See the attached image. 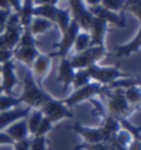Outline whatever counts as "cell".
<instances>
[{"label": "cell", "instance_id": "obj_1", "mask_svg": "<svg viewBox=\"0 0 141 150\" xmlns=\"http://www.w3.org/2000/svg\"><path fill=\"white\" fill-rule=\"evenodd\" d=\"M50 98H51V95L47 93L42 87L35 81L33 75L29 69L26 72V77L23 80V92L18 96L20 104H26L27 108L36 110V108H41Z\"/></svg>", "mask_w": 141, "mask_h": 150}, {"label": "cell", "instance_id": "obj_2", "mask_svg": "<svg viewBox=\"0 0 141 150\" xmlns=\"http://www.w3.org/2000/svg\"><path fill=\"white\" fill-rule=\"evenodd\" d=\"M104 96H105V105H104L105 114H110V116L116 117V119H120V117L126 119V117H129L134 111H137L126 102L122 89L110 90L107 87Z\"/></svg>", "mask_w": 141, "mask_h": 150}, {"label": "cell", "instance_id": "obj_3", "mask_svg": "<svg viewBox=\"0 0 141 150\" xmlns=\"http://www.w3.org/2000/svg\"><path fill=\"white\" fill-rule=\"evenodd\" d=\"M90 75V80L95 81L96 84H101L104 87H108L111 83L122 80V78H129V74L120 71L117 66H99V65H92L86 69Z\"/></svg>", "mask_w": 141, "mask_h": 150}, {"label": "cell", "instance_id": "obj_4", "mask_svg": "<svg viewBox=\"0 0 141 150\" xmlns=\"http://www.w3.org/2000/svg\"><path fill=\"white\" fill-rule=\"evenodd\" d=\"M108 54L105 45H92L81 53H77L74 57H71V65L75 71L78 69H87L92 65H98V62L102 60Z\"/></svg>", "mask_w": 141, "mask_h": 150}, {"label": "cell", "instance_id": "obj_5", "mask_svg": "<svg viewBox=\"0 0 141 150\" xmlns=\"http://www.w3.org/2000/svg\"><path fill=\"white\" fill-rule=\"evenodd\" d=\"M107 90V87L101 86V84H96V83H90L84 87H80V89H75L66 99H63V104H65L68 108L69 107H75L84 101H90V99H95V96H99V95H104Z\"/></svg>", "mask_w": 141, "mask_h": 150}, {"label": "cell", "instance_id": "obj_6", "mask_svg": "<svg viewBox=\"0 0 141 150\" xmlns=\"http://www.w3.org/2000/svg\"><path fill=\"white\" fill-rule=\"evenodd\" d=\"M39 110L42 111L44 117L48 119L51 123H57L59 120L72 119L74 117V112L65 104H63V99H62V101H59V99H54L53 96H51Z\"/></svg>", "mask_w": 141, "mask_h": 150}, {"label": "cell", "instance_id": "obj_7", "mask_svg": "<svg viewBox=\"0 0 141 150\" xmlns=\"http://www.w3.org/2000/svg\"><path fill=\"white\" fill-rule=\"evenodd\" d=\"M81 30L78 27V24H77L75 21L71 20V24H69V27L66 29V32H63L62 33V39L60 42H57L54 47L57 48L54 53H51V57L53 56H57V57H68V53L71 51V48L74 47V42H75V38L77 35H78Z\"/></svg>", "mask_w": 141, "mask_h": 150}, {"label": "cell", "instance_id": "obj_8", "mask_svg": "<svg viewBox=\"0 0 141 150\" xmlns=\"http://www.w3.org/2000/svg\"><path fill=\"white\" fill-rule=\"evenodd\" d=\"M2 71H0V75H2V89L5 95L9 96H14V87L18 84V78H17V74H15V66H14V62L9 60L6 63L0 65Z\"/></svg>", "mask_w": 141, "mask_h": 150}, {"label": "cell", "instance_id": "obj_9", "mask_svg": "<svg viewBox=\"0 0 141 150\" xmlns=\"http://www.w3.org/2000/svg\"><path fill=\"white\" fill-rule=\"evenodd\" d=\"M89 11L92 12V15L95 17V18H99V20H102L104 23H111V24H114V26H117V27H120V29H125L126 27V23H125V18H123V14H116V12H111V11H108V9H105V8H102L101 5H98V6H93V8H89Z\"/></svg>", "mask_w": 141, "mask_h": 150}, {"label": "cell", "instance_id": "obj_10", "mask_svg": "<svg viewBox=\"0 0 141 150\" xmlns=\"http://www.w3.org/2000/svg\"><path fill=\"white\" fill-rule=\"evenodd\" d=\"M50 68H51V54H39L30 68L33 78H36L35 81H38L41 87H42V80L50 72Z\"/></svg>", "mask_w": 141, "mask_h": 150}, {"label": "cell", "instance_id": "obj_11", "mask_svg": "<svg viewBox=\"0 0 141 150\" xmlns=\"http://www.w3.org/2000/svg\"><path fill=\"white\" fill-rule=\"evenodd\" d=\"M107 32H108V24L104 23L102 20H99V18L93 17V20L90 23V27L87 30L89 36H90L92 45H104Z\"/></svg>", "mask_w": 141, "mask_h": 150}, {"label": "cell", "instance_id": "obj_12", "mask_svg": "<svg viewBox=\"0 0 141 150\" xmlns=\"http://www.w3.org/2000/svg\"><path fill=\"white\" fill-rule=\"evenodd\" d=\"M74 75H75V69L71 65L69 57H62L60 59V63H59V71H57L56 81L60 83V84H63V89L66 90L68 87L72 84Z\"/></svg>", "mask_w": 141, "mask_h": 150}, {"label": "cell", "instance_id": "obj_13", "mask_svg": "<svg viewBox=\"0 0 141 150\" xmlns=\"http://www.w3.org/2000/svg\"><path fill=\"white\" fill-rule=\"evenodd\" d=\"M30 112V108H20V107H15L12 110H8V111H3L0 112V131L6 129L9 125H12L14 122L23 119V117H27V114Z\"/></svg>", "mask_w": 141, "mask_h": 150}, {"label": "cell", "instance_id": "obj_14", "mask_svg": "<svg viewBox=\"0 0 141 150\" xmlns=\"http://www.w3.org/2000/svg\"><path fill=\"white\" fill-rule=\"evenodd\" d=\"M101 132H102V137H104V141H108L110 138H113L114 135H117L122 128H120V123H119V119L113 117L110 114H102V125H101Z\"/></svg>", "mask_w": 141, "mask_h": 150}, {"label": "cell", "instance_id": "obj_15", "mask_svg": "<svg viewBox=\"0 0 141 150\" xmlns=\"http://www.w3.org/2000/svg\"><path fill=\"white\" fill-rule=\"evenodd\" d=\"M74 131L78 134L81 138L84 140V143L87 144H95V143H102L104 141V137L99 128H86L80 123L74 125Z\"/></svg>", "mask_w": 141, "mask_h": 150}, {"label": "cell", "instance_id": "obj_16", "mask_svg": "<svg viewBox=\"0 0 141 150\" xmlns=\"http://www.w3.org/2000/svg\"><path fill=\"white\" fill-rule=\"evenodd\" d=\"M39 54L41 53L36 47H15L14 48V59L24 63L29 68H32L33 62L36 60V57Z\"/></svg>", "mask_w": 141, "mask_h": 150}, {"label": "cell", "instance_id": "obj_17", "mask_svg": "<svg viewBox=\"0 0 141 150\" xmlns=\"http://www.w3.org/2000/svg\"><path fill=\"white\" fill-rule=\"evenodd\" d=\"M5 134L9 135L14 141H18V140H23V138H29V129H27V120H26V117L14 122L12 125H9V126L5 129Z\"/></svg>", "mask_w": 141, "mask_h": 150}, {"label": "cell", "instance_id": "obj_18", "mask_svg": "<svg viewBox=\"0 0 141 150\" xmlns=\"http://www.w3.org/2000/svg\"><path fill=\"white\" fill-rule=\"evenodd\" d=\"M140 45H141V29L137 32V35L134 36V39L131 42H128L125 45H120L117 48H114V54H116L119 59L129 57L131 54H135V53L140 51Z\"/></svg>", "mask_w": 141, "mask_h": 150}, {"label": "cell", "instance_id": "obj_19", "mask_svg": "<svg viewBox=\"0 0 141 150\" xmlns=\"http://www.w3.org/2000/svg\"><path fill=\"white\" fill-rule=\"evenodd\" d=\"M33 8H35L33 0H23L20 11L17 12L18 20H20V26L23 30H27L32 20H33Z\"/></svg>", "mask_w": 141, "mask_h": 150}, {"label": "cell", "instance_id": "obj_20", "mask_svg": "<svg viewBox=\"0 0 141 150\" xmlns=\"http://www.w3.org/2000/svg\"><path fill=\"white\" fill-rule=\"evenodd\" d=\"M54 24L51 23V21H48V20H45V18H39V17H33V20H32V23H30V26H29V32L33 35V36H36V35H42V33H45L48 29H51Z\"/></svg>", "mask_w": 141, "mask_h": 150}, {"label": "cell", "instance_id": "obj_21", "mask_svg": "<svg viewBox=\"0 0 141 150\" xmlns=\"http://www.w3.org/2000/svg\"><path fill=\"white\" fill-rule=\"evenodd\" d=\"M71 14H69V11L68 9H57L56 12V15H54V20H53V24L60 30V33L63 32H66V29L69 27V24H71Z\"/></svg>", "mask_w": 141, "mask_h": 150}, {"label": "cell", "instance_id": "obj_22", "mask_svg": "<svg viewBox=\"0 0 141 150\" xmlns=\"http://www.w3.org/2000/svg\"><path fill=\"white\" fill-rule=\"evenodd\" d=\"M123 96L126 99V102L129 104L134 110L140 108V102H141V93H140V86H131L128 89L123 90Z\"/></svg>", "mask_w": 141, "mask_h": 150}, {"label": "cell", "instance_id": "obj_23", "mask_svg": "<svg viewBox=\"0 0 141 150\" xmlns=\"http://www.w3.org/2000/svg\"><path fill=\"white\" fill-rule=\"evenodd\" d=\"M44 119V114H42V111L39 108H36V110H30V112L27 114V117H26V120H27V129H29V134L35 135L38 128H39V125Z\"/></svg>", "mask_w": 141, "mask_h": 150}, {"label": "cell", "instance_id": "obj_24", "mask_svg": "<svg viewBox=\"0 0 141 150\" xmlns=\"http://www.w3.org/2000/svg\"><path fill=\"white\" fill-rule=\"evenodd\" d=\"M57 9H59L57 6H51V5H38V6L33 8V17L45 18V20L53 23Z\"/></svg>", "mask_w": 141, "mask_h": 150}, {"label": "cell", "instance_id": "obj_25", "mask_svg": "<svg viewBox=\"0 0 141 150\" xmlns=\"http://www.w3.org/2000/svg\"><path fill=\"white\" fill-rule=\"evenodd\" d=\"M119 123H120V128L125 129L128 132V135H129V138L134 140V141H140V135H141V129L140 126H135V125L129 123V120L128 119H123L120 117L119 119Z\"/></svg>", "mask_w": 141, "mask_h": 150}, {"label": "cell", "instance_id": "obj_26", "mask_svg": "<svg viewBox=\"0 0 141 150\" xmlns=\"http://www.w3.org/2000/svg\"><path fill=\"white\" fill-rule=\"evenodd\" d=\"M92 80H90V75L86 69H78L75 71V75H74V80H72V87L74 90L75 89H80V87H84L87 84H90Z\"/></svg>", "mask_w": 141, "mask_h": 150}, {"label": "cell", "instance_id": "obj_27", "mask_svg": "<svg viewBox=\"0 0 141 150\" xmlns=\"http://www.w3.org/2000/svg\"><path fill=\"white\" fill-rule=\"evenodd\" d=\"M89 47H92L90 42V36H89L87 32H80L75 38V42H74V50L77 53H81L84 50H87Z\"/></svg>", "mask_w": 141, "mask_h": 150}, {"label": "cell", "instance_id": "obj_28", "mask_svg": "<svg viewBox=\"0 0 141 150\" xmlns=\"http://www.w3.org/2000/svg\"><path fill=\"white\" fill-rule=\"evenodd\" d=\"M18 105H20V99L15 98V96H9V95H5V93L0 96V112L12 110Z\"/></svg>", "mask_w": 141, "mask_h": 150}, {"label": "cell", "instance_id": "obj_29", "mask_svg": "<svg viewBox=\"0 0 141 150\" xmlns=\"http://www.w3.org/2000/svg\"><path fill=\"white\" fill-rule=\"evenodd\" d=\"M123 11H129L140 20L141 18V0H125Z\"/></svg>", "mask_w": 141, "mask_h": 150}, {"label": "cell", "instance_id": "obj_30", "mask_svg": "<svg viewBox=\"0 0 141 150\" xmlns=\"http://www.w3.org/2000/svg\"><path fill=\"white\" fill-rule=\"evenodd\" d=\"M125 0H101V6L111 12H123Z\"/></svg>", "mask_w": 141, "mask_h": 150}, {"label": "cell", "instance_id": "obj_31", "mask_svg": "<svg viewBox=\"0 0 141 150\" xmlns=\"http://www.w3.org/2000/svg\"><path fill=\"white\" fill-rule=\"evenodd\" d=\"M48 138L47 137H32L29 150H48Z\"/></svg>", "mask_w": 141, "mask_h": 150}, {"label": "cell", "instance_id": "obj_32", "mask_svg": "<svg viewBox=\"0 0 141 150\" xmlns=\"http://www.w3.org/2000/svg\"><path fill=\"white\" fill-rule=\"evenodd\" d=\"M17 47H36V41H35V36L29 32V30H23L21 36H20V41Z\"/></svg>", "mask_w": 141, "mask_h": 150}, {"label": "cell", "instance_id": "obj_33", "mask_svg": "<svg viewBox=\"0 0 141 150\" xmlns=\"http://www.w3.org/2000/svg\"><path fill=\"white\" fill-rule=\"evenodd\" d=\"M53 126H54V123H51L48 119L44 117L41 125H39V128H38V131H36V134L33 137H47V134L53 129Z\"/></svg>", "mask_w": 141, "mask_h": 150}, {"label": "cell", "instance_id": "obj_34", "mask_svg": "<svg viewBox=\"0 0 141 150\" xmlns=\"http://www.w3.org/2000/svg\"><path fill=\"white\" fill-rule=\"evenodd\" d=\"M75 150H108L107 144L102 141V143H95V144H87V143H81L78 146L74 147Z\"/></svg>", "mask_w": 141, "mask_h": 150}, {"label": "cell", "instance_id": "obj_35", "mask_svg": "<svg viewBox=\"0 0 141 150\" xmlns=\"http://www.w3.org/2000/svg\"><path fill=\"white\" fill-rule=\"evenodd\" d=\"M14 59V50H6V48H0V65L6 63V62Z\"/></svg>", "mask_w": 141, "mask_h": 150}, {"label": "cell", "instance_id": "obj_36", "mask_svg": "<svg viewBox=\"0 0 141 150\" xmlns=\"http://www.w3.org/2000/svg\"><path fill=\"white\" fill-rule=\"evenodd\" d=\"M30 141H32V138H23V140L15 141L12 146H14V150H29Z\"/></svg>", "mask_w": 141, "mask_h": 150}, {"label": "cell", "instance_id": "obj_37", "mask_svg": "<svg viewBox=\"0 0 141 150\" xmlns=\"http://www.w3.org/2000/svg\"><path fill=\"white\" fill-rule=\"evenodd\" d=\"M9 14L11 11H3L0 9V33H2L6 27V23H8V18H9Z\"/></svg>", "mask_w": 141, "mask_h": 150}, {"label": "cell", "instance_id": "obj_38", "mask_svg": "<svg viewBox=\"0 0 141 150\" xmlns=\"http://www.w3.org/2000/svg\"><path fill=\"white\" fill-rule=\"evenodd\" d=\"M15 141L11 138L9 135H6L5 132H0V146H12Z\"/></svg>", "mask_w": 141, "mask_h": 150}, {"label": "cell", "instance_id": "obj_39", "mask_svg": "<svg viewBox=\"0 0 141 150\" xmlns=\"http://www.w3.org/2000/svg\"><path fill=\"white\" fill-rule=\"evenodd\" d=\"M60 0H33V5L38 6V5H51V6H56Z\"/></svg>", "mask_w": 141, "mask_h": 150}, {"label": "cell", "instance_id": "obj_40", "mask_svg": "<svg viewBox=\"0 0 141 150\" xmlns=\"http://www.w3.org/2000/svg\"><path fill=\"white\" fill-rule=\"evenodd\" d=\"M8 5L11 9H14V12H18L21 6V0H8Z\"/></svg>", "mask_w": 141, "mask_h": 150}, {"label": "cell", "instance_id": "obj_41", "mask_svg": "<svg viewBox=\"0 0 141 150\" xmlns=\"http://www.w3.org/2000/svg\"><path fill=\"white\" fill-rule=\"evenodd\" d=\"M126 150H141V143H140V141H134V140H131L129 143H128Z\"/></svg>", "mask_w": 141, "mask_h": 150}, {"label": "cell", "instance_id": "obj_42", "mask_svg": "<svg viewBox=\"0 0 141 150\" xmlns=\"http://www.w3.org/2000/svg\"><path fill=\"white\" fill-rule=\"evenodd\" d=\"M83 2H86V5H89L90 8H93V6H98V5H101V0H83Z\"/></svg>", "mask_w": 141, "mask_h": 150}, {"label": "cell", "instance_id": "obj_43", "mask_svg": "<svg viewBox=\"0 0 141 150\" xmlns=\"http://www.w3.org/2000/svg\"><path fill=\"white\" fill-rule=\"evenodd\" d=\"M0 9L11 11V8H9V5H8V0H0Z\"/></svg>", "mask_w": 141, "mask_h": 150}, {"label": "cell", "instance_id": "obj_44", "mask_svg": "<svg viewBox=\"0 0 141 150\" xmlns=\"http://www.w3.org/2000/svg\"><path fill=\"white\" fill-rule=\"evenodd\" d=\"M3 95V89H2V86H0V96Z\"/></svg>", "mask_w": 141, "mask_h": 150}, {"label": "cell", "instance_id": "obj_45", "mask_svg": "<svg viewBox=\"0 0 141 150\" xmlns=\"http://www.w3.org/2000/svg\"><path fill=\"white\" fill-rule=\"evenodd\" d=\"M0 71H2V68H0Z\"/></svg>", "mask_w": 141, "mask_h": 150}]
</instances>
